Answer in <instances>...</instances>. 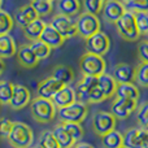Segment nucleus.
<instances>
[{
    "mask_svg": "<svg viewBox=\"0 0 148 148\" xmlns=\"http://www.w3.org/2000/svg\"><path fill=\"white\" fill-rule=\"evenodd\" d=\"M126 5L121 0H105L101 9L104 20L109 23H116L126 12Z\"/></svg>",
    "mask_w": 148,
    "mask_h": 148,
    "instance_id": "nucleus-11",
    "label": "nucleus"
},
{
    "mask_svg": "<svg viewBox=\"0 0 148 148\" xmlns=\"http://www.w3.org/2000/svg\"><path fill=\"white\" fill-rule=\"evenodd\" d=\"M16 55H17V62L22 68H26V69L35 68L38 65V62L40 61L36 57V55L34 53V51L31 49L30 44H22V46H20V48L17 49V53Z\"/></svg>",
    "mask_w": 148,
    "mask_h": 148,
    "instance_id": "nucleus-18",
    "label": "nucleus"
},
{
    "mask_svg": "<svg viewBox=\"0 0 148 148\" xmlns=\"http://www.w3.org/2000/svg\"><path fill=\"white\" fill-rule=\"evenodd\" d=\"M148 131L144 127L127 129L123 133V146L129 148H142Z\"/></svg>",
    "mask_w": 148,
    "mask_h": 148,
    "instance_id": "nucleus-14",
    "label": "nucleus"
},
{
    "mask_svg": "<svg viewBox=\"0 0 148 148\" xmlns=\"http://www.w3.org/2000/svg\"><path fill=\"white\" fill-rule=\"evenodd\" d=\"M105 68H107L105 60L99 55L86 52L79 59V70L83 75L100 77L105 73Z\"/></svg>",
    "mask_w": 148,
    "mask_h": 148,
    "instance_id": "nucleus-3",
    "label": "nucleus"
},
{
    "mask_svg": "<svg viewBox=\"0 0 148 148\" xmlns=\"http://www.w3.org/2000/svg\"><path fill=\"white\" fill-rule=\"evenodd\" d=\"M8 142L13 148H30L34 142L33 130L23 122H13Z\"/></svg>",
    "mask_w": 148,
    "mask_h": 148,
    "instance_id": "nucleus-2",
    "label": "nucleus"
},
{
    "mask_svg": "<svg viewBox=\"0 0 148 148\" xmlns=\"http://www.w3.org/2000/svg\"><path fill=\"white\" fill-rule=\"evenodd\" d=\"M30 103H31V95L27 87L22 86V84H14L9 107L14 110H20L22 108H25L27 104H30Z\"/></svg>",
    "mask_w": 148,
    "mask_h": 148,
    "instance_id": "nucleus-12",
    "label": "nucleus"
},
{
    "mask_svg": "<svg viewBox=\"0 0 148 148\" xmlns=\"http://www.w3.org/2000/svg\"><path fill=\"white\" fill-rule=\"evenodd\" d=\"M64 87V84L61 82H59L57 79H55L53 77H48V78L43 79V81L39 82L36 92H38L39 97H44V99H52L53 95L57 91Z\"/></svg>",
    "mask_w": 148,
    "mask_h": 148,
    "instance_id": "nucleus-16",
    "label": "nucleus"
},
{
    "mask_svg": "<svg viewBox=\"0 0 148 148\" xmlns=\"http://www.w3.org/2000/svg\"><path fill=\"white\" fill-rule=\"evenodd\" d=\"M147 35H148V34H147Z\"/></svg>",
    "mask_w": 148,
    "mask_h": 148,
    "instance_id": "nucleus-52",
    "label": "nucleus"
},
{
    "mask_svg": "<svg viewBox=\"0 0 148 148\" xmlns=\"http://www.w3.org/2000/svg\"><path fill=\"white\" fill-rule=\"evenodd\" d=\"M31 1H53V0H31Z\"/></svg>",
    "mask_w": 148,
    "mask_h": 148,
    "instance_id": "nucleus-47",
    "label": "nucleus"
},
{
    "mask_svg": "<svg viewBox=\"0 0 148 148\" xmlns=\"http://www.w3.org/2000/svg\"><path fill=\"white\" fill-rule=\"evenodd\" d=\"M130 12H147L148 13V0H131L127 4Z\"/></svg>",
    "mask_w": 148,
    "mask_h": 148,
    "instance_id": "nucleus-39",
    "label": "nucleus"
},
{
    "mask_svg": "<svg viewBox=\"0 0 148 148\" xmlns=\"http://www.w3.org/2000/svg\"><path fill=\"white\" fill-rule=\"evenodd\" d=\"M104 100H107L105 99V95H104V92L101 91V88L99 87V84H97L91 91V94H90L88 104H97V103H101V101H104Z\"/></svg>",
    "mask_w": 148,
    "mask_h": 148,
    "instance_id": "nucleus-41",
    "label": "nucleus"
},
{
    "mask_svg": "<svg viewBox=\"0 0 148 148\" xmlns=\"http://www.w3.org/2000/svg\"><path fill=\"white\" fill-rule=\"evenodd\" d=\"M134 69L131 65L121 62L113 68V78L117 83H131L134 81Z\"/></svg>",
    "mask_w": 148,
    "mask_h": 148,
    "instance_id": "nucleus-20",
    "label": "nucleus"
},
{
    "mask_svg": "<svg viewBox=\"0 0 148 148\" xmlns=\"http://www.w3.org/2000/svg\"><path fill=\"white\" fill-rule=\"evenodd\" d=\"M13 25H14V20H13L12 16L9 13H7L5 10L0 9V35L9 34Z\"/></svg>",
    "mask_w": 148,
    "mask_h": 148,
    "instance_id": "nucleus-33",
    "label": "nucleus"
},
{
    "mask_svg": "<svg viewBox=\"0 0 148 148\" xmlns=\"http://www.w3.org/2000/svg\"><path fill=\"white\" fill-rule=\"evenodd\" d=\"M51 77H53L55 79L61 82L64 86H69L74 81V72L72 68L66 66V65H56L52 70Z\"/></svg>",
    "mask_w": 148,
    "mask_h": 148,
    "instance_id": "nucleus-25",
    "label": "nucleus"
},
{
    "mask_svg": "<svg viewBox=\"0 0 148 148\" xmlns=\"http://www.w3.org/2000/svg\"><path fill=\"white\" fill-rule=\"evenodd\" d=\"M73 148H94L91 146V144L88 143H83V142H78V143H75L73 146Z\"/></svg>",
    "mask_w": 148,
    "mask_h": 148,
    "instance_id": "nucleus-43",
    "label": "nucleus"
},
{
    "mask_svg": "<svg viewBox=\"0 0 148 148\" xmlns=\"http://www.w3.org/2000/svg\"><path fill=\"white\" fill-rule=\"evenodd\" d=\"M46 25H47V23L44 22L43 20L38 18V20L33 21L31 23H29L27 26L22 27L23 35H25V38L29 39L30 42L38 40V39H40V35H42V33H43V30H44V27H46Z\"/></svg>",
    "mask_w": 148,
    "mask_h": 148,
    "instance_id": "nucleus-24",
    "label": "nucleus"
},
{
    "mask_svg": "<svg viewBox=\"0 0 148 148\" xmlns=\"http://www.w3.org/2000/svg\"><path fill=\"white\" fill-rule=\"evenodd\" d=\"M52 101H53L55 107L57 109H61V108L69 107L70 104L77 101V92L73 87L70 86H64L60 91H57L56 94L52 97Z\"/></svg>",
    "mask_w": 148,
    "mask_h": 148,
    "instance_id": "nucleus-15",
    "label": "nucleus"
},
{
    "mask_svg": "<svg viewBox=\"0 0 148 148\" xmlns=\"http://www.w3.org/2000/svg\"><path fill=\"white\" fill-rule=\"evenodd\" d=\"M142 148H148V134H147L146 139H144V143H143V147Z\"/></svg>",
    "mask_w": 148,
    "mask_h": 148,
    "instance_id": "nucleus-45",
    "label": "nucleus"
},
{
    "mask_svg": "<svg viewBox=\"0 0 148 148\" xmlns=\"http://www.w3.org/2000/svg\"><path fill=\"white\" fill-rule=\"evenodd\" d=\"M12 126H13V122L10 120H8L5 117L0 118V139H7L8 140V136L10 134Z\"/></svg>",
    "mask_w": 148,
    "mask_h": 148,
    "instance_id": "nucleus-40",
    "label": "nucleus"
},
{
    "mask_svg": "<svg viewBox=\"0 0 148 148\" xmlns=\"http://www.w3.org/2000/svg\"><path fill=\"white\" fill-rule=\"evenodd\" d=\"M4 69H5L4 60H3V59H0V75H1V74H3V72H4Z\"/></svg>",
    "mask_w": 148,
    "mask_h": 148,
    "instance_id": "nucleus-44",
    "label": "nucleus"
},
{
    "mask_svg": "<svg viewBox=\"0 0 148 148\" xmlns=\"http://www.w3.org/2000/svg\"><path fill=\"white\" fill-rule=\"evenodd\" d=\"M49 25L53 26L65 39H69L73 38V36L78 35V31H77V26L75 22L69 17V16H65V14H55L53 17L51 18V22Z\"/></svg>",
    "mask_w": 148,
    "mask_h": 148,
    "instance_id": "nucleus-9",
    "label": "nucleus"
},
{
    "mask_svg": "<svg viewBox=\"0 0 148 148\" xmlns=\"http://www.w3.org/2000/svg\"><path fill=\"white\" fill-rule=\"evenodd\" d=\"M101 144L104 148H121L123 146V134L112 130L101 136Z\"/></svg>",
    "mask_w": 148,
    "mask_h": 148,
    "instance_id": "nucleus-28",
    "label": "nucleus"
},
{
    "mask_svg": "<svg viewBox=\"0 0 148 148\" xmlns=\"http://www.w3.org/2000/svg\"><path fill=\"white\" fill-rule=\"evenodd\" d=\"M121 148H129V147H126V146H122V147H121Z\"/></svg>",
    "mask_w": 148,
    "mask_h": 148,
    "instance_id": "nucleus-50",
    "label": "nucleus"
},
{
    "mask_svg": "<svg viewBox=\"0 0 148 148\" xmlns=\"http://www.w3.org/2000/svg\"><path fill=\"white\" fill-rule=\"evenodd\" d=\"M97 86V77H91V75H83L82 79L77 84V100L82 101L84 104H88L90 100V94L91 91Z\"/></svg>",
    "mask_w": 148,
    "mask_h": 148,
    "instance_id": "nucleus-13",
    "label": "nucleus"
},
{
    "mask_svg": "<svg viewBox=\"0 0 148 148\" xmlns=\"http://www.w3.org/2000/svg\"><path fill=\"white\" fill-rule=\"evenodd\" d=\"M109 48H110V39L103 31H99L95 35L86 39V49L90 53L104 56V55L108 53Z\"/></svg>",
    "mask_w": 148,
    "mask_h": 148,
    "instance_id": "nucleus-10",
    "label": "nucleus"
},
{
    "mask_svg": "<svg viewBox=\"0 0 148 148\" xmlns=\"http://www.w3.org/2000/svg\"><path fill=\"white\" fill-rule=\"evenodd\" d=\"M52 131H53L55 136H56L57 142H59V144L61 148H73V146L75 144V142H74V139L72 138V135L68 133V130L64 127L62 123L55 126V129Z\"/></svg>",
    "mask_w": 148,
    "mask_h": 148,
    "instance_id": "nucleus-27",
    "label": "nucleus"
},
{
    "mask_svg": "<svg viewBox=\"0 0 148 148\" xmlns=\"http://www.w3.org/2000/svg\"><path fill=\"white\" fill-rule=\"evenodd\" d=\"M116 29H117L118 34L122 39L127 42H135L139 39L140 33L138 30V26L135 22V17H134V13L130 10H126L125 14L114 23Z\"/></svg>",
    "mask_w": 148,
    "mask_h": 148,
    "instance_id": "nucleus-4",
    "label": "nucleus"
},
{
    "mask_svg": "<svg viewBox=\"0 0 148 148\" xmlns=\"http://www.w3.org/2000/svg\"><path fill=\"white\" fill-rule=\"evenodd\" d=\"M116 117L110 112L97 110L92 117V130L96 135L103 136L107 133H110L116 127Z\"/></svg>",
    "mask_w": 148,
    "mask_h": 148,
    "instance_id": "nucleus-7",
    "label": "nucleus"
},
{
    "mask_svg": "<svg viewBox=\"0 0 148 148\" xmlns=\"http://www.w3.org/2000/svg\"><path fill=\"white\" fill-rule=\"evenodd\" d=\"M40 39L44 42V43L48 44L52 49L61 47L62 43L66 40V39H65L64 36H62L61 34L53 27V26L49 25V23L46 25V27H44L43 33H42V35H40Z\"/></svg>",
    "mask_w": 148,
    "mask_h": 148,
    "instance_id": "nucleus-19",
    "label": "nucleus"
},
{
    "mask_svg": "<svg viewBox=\"0 0 148 148\" xmlns=\"http://www.w3.org/2000/svg\"><path fill=\"white\" fill-rule=\"evenodd\" d=\"M30 47H31V49L34 51V53L36 55V57H38L39 60H44V59H47V57H49L51 51H52L51 47H49L47 43H44L42 39L33 40L30 43Z\"/></svg>",
    "mask_w": 148,
    "mask_h": 148,
    "instance_id": "nucleus-30",
    "label": "nucleus"
},
{
    "mask_svg": "<svg viewBox=\"0 0 148 148\" xmlns=\"http://www.w3.org/2000/svg\"><path fill=\"white\" fill-rule=\"evenodd\" d=\"M136 120L142 127L148 125V101H144L136 108Z\"/></svg>",
    "mask_w": 148,
    "mask_h": 148,
    "instance_id": "nucleus-38",
    "label": "nucleus"
},
{
    "mask_svg": "<svg viewBox=\"0 0 148 148\" xmlns=\"http://www.w3.org/2000/svg\"><path fill=\"white\" fill-rule=\"evenodd\" d=\"M139 88L135 84L131 83H118L117 84V90H116V97H122V99H131V100H136L139 99Z\"/></svg>",
    "mask_w": 148,
    "mask_h": 148,
    "instance_id": "nucleus-26",
    "label": "nucleus"
},
{
    "mask_svg": "<svg viewBox=\"0 0 148 148\" xmlns=\"http://www.w3.org/2000/svg\"><path fill=\"white\" fill-rule=\"evenodd\" d=\"M136 108H138L136 100L116 97L110 104V113L116 117V120H126L130 117L131 113L135 112Z\"/></svg>",
    "mask_w": 148,
    "mask_h": 148,
    "instance_id": "nucleus-8",
    "label": "nucleus"
},
{
    "mask_svg": "<svg viewBox=\"0 0 148 148\" xmlns=\"http://www.w3.org/2000/svg\"><path fill=\"white\" fill-rule=\"evenodd\" d=\"M87 113H88L87 104L78 101V100L75 103H73V104H70L69 107L57 109V116H59V120L61 121V123H64V122L81 123L87 117Z\"/></svg>",
    "mask_w": 148,
    "mask_h": 148,
    "instance_id": "nucleus-6",
    "label": "nucleus"
},
{
    "mask_svg": "<svg viewBox=\"0 0 148 148\" xmlns=\"http://www.w3.org/2000/svg\"><path fill=\"white\" fill-rule=\"evenodd\" d=\"M38 18H39V14L36 13V10L34 9V7L30 3V4L22 5V7L18 8L14 12V18L13 20H14V22L20 27H25V26H27L33 21L38 20Z\"/></svg>",
    "mask_w": 148,
    "mask_h": 148,
    "instance_id": "nucleus-17",
    "label": "nucleus"
},
{
    "mask_svg": "<svg viewBox=\"0 0 148 148\" xmlns=\"http://www.w3.org/2000/svg\"><path fill=\"white\" fill-rule=\"evenodd\" d=\"M39 146L42 148H61L57 142L56 136H55L53 131L49 130H44L40 134V138H39Z\"/></svg>",
    "mask_w": 148,
    "mask_h": 148,
    "instance_id": "nucleus-31",
    "label": "nucleus"
},
{
    "mask_svg": "<svg viewBox=\"0 0 148 148\" xmlns=\"http://www.w3.org/2000/svg\"><path fill=\"white\" fill-rule=\"evenodd\" d=\"M138 56L140 61L148 62V40H143L138 46Z\"/></svg>",
    "mask_w": 148,
    "mask_h": 148,
    "instance_id": "nucleus-42",
    "label": "nucleus"
},
{
    "mask_svg": "<svg viewBox=\"0 0 148 148\" xmlns=\"http://www.w3.org/2000/svg\"><path fill=\"white\" fill-rule=\"evenodd\" d=\"M30 148H42V147H40V146H39V144H38V146H31Z\"/></svg>",
    "mask_w": 148,
    "mask_h": 148,
    "instance_id": "nucleus-48",
    "label": "nucleus"
},
{
    "mask_svg": "<svg viewBox=\"0 0 148 148\" xmlns=\"http://www.w3.org/2000/svg\"><path fill=\"white\" fill-rule=\"evenodd\" d=\"M30 110L33 118L39 123L52 122L57 114V108L55 107L53 101L51 99H44L39 96L31 100Z\"/></svg>",
    "mask_w": 148,
    "mask_h": 148,
    "instance_id": "nucleus-1",
    "label": "nucleus"
},
{
    "mask_svg": "<svg viewBox=\"0 0 148 148\" xmlns=\"http://www.w3.org/2000/svg\"><path fill=\"white\" fill-rule=\"evenodd\" d=\"M97 84L101 88V91L104 92L105 99H110L112 96L116 95V90H117V82L114 81L113 75L110 74H101L100 77H97Z\"/></svg>",
    "mask_w": 148,
    "mask_h": 148,
    "instance_id": "nucleus-22",
    "label": "nucleus"
},
{
    "mask_svg": "<svg viewBox=\"0 0 148 148\" xmlns=\"http://www.w3.org/2000/svg\"><path fill=\"white\" fill-rule=\"evenodd\" d=\"M144 129H146V130L148 131V125H147V126H146V127H144Z\"/></svg>",
    "mask_w": 148,
    "mask_h": 148,
    "instance_id": "nucleus-49",
    "label": "nucleus"
},
{
    "mask_svg": "<svg viewBox=\"0 0 148 148\" xmlns=\"http://www.w3.org/2000/svg\"><path fill=\"white\" fill-rule=\"evenodd\" d=\"M134 82L139 87L148 88V62L140 61L134 69Z\"/></svg>",
    "mask_w": 148,
    "mask_h": 148,
    "instance_id": "nucleus-29",
    "label": "nucleus"
},
{
    "mask_svg": "<svg viewBox=\"0 0 148 148\" xmlns=\"http://www.w3.org/2000/svg\"><path fill=\"white\" fill-rule=\"evenodd\" d=\"M57 13L65 16H75L81 12L82 5L79 0H56Z\"/></svg>",
    "mask_w": 148,
    "mask_h": 148,
    "instance_id": "nucleus-21",
    "label": "nucleus"
},
{
    "mask_svg": "<svg viewBox=\"0 0 148 148\" xmlns=\"http://www.w3.org/2000/svg\"><path fill=\"white\" fill-rule=\"evenodd\" d=\"M105 0H83V7L86 12L92 14H99L103 9Z\"/></svg>",
    "mask_w": 148,
    "mask_h": 148,
    "instance_id": "nucleus-37",
    "label": "nucleus"
},
{
    "mask_svg": "<svg viewBox=\"0 0 148 148\" xmlns=\"http://www.w3.org/2000/svg\"><path fill=\"white\" fill-rule=\"evenodd\" d=\"M1 3H3V0H0V7H1Z\"/></svg>",
    "mask_w": 148,
    "mask_h": 148,
    "instance_id": "nucleus-51",
    "label": "nucleus"
},
{
    "mask_svg": "<svg viewBox=\"0 0 148 148\" xmlns=\"http://www.w3.org/2000/svg\"><path fill=\"white\" fill-rule=\"evenodd\" d=\"M121 1H122V3H123V4H125V5H127V4H129V3H130V1H131V0H121Z\"/></svg>",
    "mask_w": 148,
    "mask_h": 148,
    "instance_id": "nucleus-46",
    "label": "nucleus"
},
{
    "mask_svg": "<svg viewBox=\"0 0 148 148\" xmlns=\"http://www.w3.org/2000/svg\"><path fill=\"white\" fill-rule=\"evenodd\" d=\"M17 53L16 42L9 34L0 35V59H9Z\"/></svg>",
    "mask_w": 148,
    "mask_h": 148,
    "instance_id": "nucleus-23",
    "label": "nucleus"
},
{
    "mask_svg": "<svg viewBox=\"0 0 148 148\" xmlns=\"http://www.w3.org/2000/svg\"><path fill=\"white\" fill-rule=\"evenodd\" d=\"M75 26L78 35L83 39H88L90 36L100 31V21L97 16L88 12H83L79 14L75 21Z\"/></svg>",
    "mask_w": 148,
    "mask_h": 148,
    "instance_id": "nucleus-5",
    "label": "nucleus"
},
{
    "mask_svg": "<svg viewBox=\"0 0 148 148\" xmlns=\"http://www.w3.org/2000/svg\"><path fill=\"white\" fill-rule=\"evenodd\" d=\"M31 5L36 10L39 17L51 14L52 9H53V1H31Z\"/></svg>",
    "mask_w": 148,
    "mask_h": 148,
    "instance_id": "nucleus-36",
    "label": "nucleus"
},
{
    "mask_svg": "<svg viewBox=\"0 0 148 148\" xmlns=\"http://www.w3.org/2000/svg\"><path fill=\"white\" fill-rule=\"evenodd\" d=\"M64 127L68 130V133L72 135V138L74 139L75 143L81 142V139L83 138V127L81 123L78 122H64L62 123Z\"/></svg>",
    "mask_w": 148,
    "mask_h": 148,
    "instance_id": "nucleus-34",
    "label": "nucleus"
},
{
    "mask_svg": "<svg viewBox=\"0 0 148 148\" xmlns=\"http://www.w3.org/2000/svg\"><path fill=\"white\" fill-rule=\"evenodd\" d=\"M135 22L138 26V30L140 35H147L148 34V13L147 12H135L134 13Z\"/></svg>",
    "mask_w": 148,
    "mask_h": 148,
    "instance_id": "nucleus-35",
    "label": "nucleus"
},
{
    "mask_svg": "<svg viewBox=\"0 0 148 148\" xmlns=\"http://www.w3.org/2000/svg\"><path fill=\"white\" fill-rule=\"evenodd\" d=\"M14 84L9 81H0V104L9 105Z\"/></svg>",
    "mask_w": 148,
    "mask_h": 148,
    "instance_id": "nucleus-32",
    "label": "nucleus"
}]
</instances>
